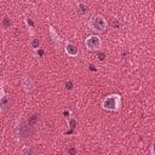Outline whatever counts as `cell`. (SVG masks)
Masks as SVG:
<instances>
[{
    "instance_id": "cell-3",
    "label": "cell",
    "mask_w": 155,
    "mask_h": 155,
    "mask_svg": "<svg viewBox=\"0 0 155 155\" xmlns=\"http://www.w3.org/2000/svg\"><path fill=\"white\" fill-rule=\"evenodd\" d=\"M85 46L90 51H99L102 46V40L98 35H90L85 40Z\"/></svg>"
},
{
    "instance_id": "cell-13",
    "label": "cell",
    "mask_w": 155,
    "mask_h": 155,
    "mask_svg": "<svg viewBox=\"0 0 155 155\" xmlns=\"http://www.w3.org/2000/svg\"><path fill=\"white\" fill-rule=\"evenodd\" d=\"M68 124H69V126H70V132H71V131L76 127V125H78V122H76V120H75L74 117H69Z\"/></svg>"
},
{
    "instance_id": "cell-19",
    "label": "cell",
    "mask_w": 155,
    "mask_h": 155,
    "mask_svg": "<svg viewBox=\"0 0 155 155\" xmlns=\"http://www.w3.org/2000/svg\"><path fill=\"white\" fill-rule=\"evenodd\" d=\"M35 51H36V52H35V54H36V56H39V57L44 54V51H42V50H39V48H38V50H35Z\"/></svg>"
},
{
    "instance_id": "cell-9",
    "label": "cell",
    "mask_w": 155,
    "mask_h": 155,
    "mask_svg": "<svg viewBox=\"0 0 155 155\" xmlns=\"http://www.w3.org/2000/svg\"><path fill=\"white\" fill-rule=\"evenodd\" d=\"M76 8H78V12L80 13V15H87L88 12H90V6L87 5V4H85V2H78V5H76Z\"/></svg>"
},
{
    "instance_id": "cell-5",
    "label": "cell",
    "mask_w": 155,
    "mask_h": 155,
    "mask_svg": "<svg viewBox=\"0 0 155 155\" xmlns=\"http://www.w3.org/2000/svg\"><path fill=\"white\" fill-rule=\"evenodd\" d=\"M11 98L7 93H5L4 88L0 90V111H6L10 108Z\"/></svg>"
},
{
    "instance_id": "cell-15",
    "label": "cell",
    "mask_w": 155,
    "mask_h": 155,
    "mask_svg": "<svg viewBox=\"0 0 155 155\" xmlns=\"http://www.w3.org/2000/svg\"><path fill=\"white\" fill-rule=\"evenodd\" d=\"M38 117H39V114H34L29 120H28V124L30 125V126H33L35 122H36V120H38Z\"/></svg>"
},
{
    "instance_id": "cell-16",
    "label": "cell",
    "mask_w": 155,
    "mask_h": 155,
    "mask_svg": "<svg viewBox=\"0 0 155 155\" xmlns=\"http://www.w3.org/2000/svg\"><path fill=\"white\" fill-rule=\"evenodd\" d=\"M64 86H65V88H67L68 91H71V90L74 88V84H73V81H71V80H68V81H65Z\"/></svg>"
},
{
    "instance_id": "cell-2",
    "label": "cell",
    "mask_w": 155,
    "mask_h": 155,
    "mask_svg": "<svg viewBox=\"0 0 155 155\" xmlns=\"http://www.w3.org/2000/svg\"><path fill=\"white\" fill-rule=\"evenodd\" d=\"M88 28L93 31H98V33H102L107 29L108 27V23H107V19L101 16V15H96V16H92L87 23Z\"/></svg>"
},
{
    "instance_id": "cell-4",
    "label": "cell",
    "mask_w": 155,
    "mask_h": 155,
    "mask_svg": "<svg viewBox=\"0 0 155 155\" xmlns=\"http://www.w3.org/2000/svg\"><path fill=\"white\" fill-rule=\"evenodd\" d=\"M31 127L28 122H19V125L17 126V134L22 138H28L31 134Z\"/></svg>"
},
{
    "instance_id": "cell-17",
    "label": "cell",
    "mask_w": 155,
    "mask_h": 155,
    "mask_svg": "<svg viewBox=\"0 0 155 155\" xmlns=\"http://www.w3.org/2000/svg\"><path fill=\"white\" fill-rule=\"evenodd\" d=\"M97 54H98L99 61H104V59H105V57H107V54H105L104 52H102V51H97Z\"/></svg>"
},
{
    "instance_id": "cell-10",
    "label": "cell",
    "mask_w": 155,
    "mask_h": 155,
    "mask_svg": "<svg viewBox=\"0 0 155 155\" xmlns=\"http://www.w3.org/2000/svg\"><path fill=\"white\" fill-rule=\"evenodd\" d=\"M25 25L28 28V33L30 36H33L35 34V24H34V21L31 18H25Z\"/></svg>"
},
{
    "instance_id": "cell-18",
    "label": "cell",
    "mask_w": 155,
    "mask_h": 155,
    "mask_svg": "<svg viewBox=\"0 0 155 155\" xmlns=\"http://www.w3.org/2000/svg\"><path fill=\"white\" fill-rule=\"evenodd\" d=\"M68 154L69 155H76V149L75 148H69L68 149Z\"/></svg>"
},
{
    "instance_id": "cell-1",
    "label": "cell",
    "mask_w": 155,
    "mask_h": 155,
    "mask_svg": "<svg viewBox=\"0 0 155 155\" xmlns=\"http://www.w3.org/2000/svg\"><path fill=\"white\" fill-rule=\"evenodd\" d=\"M102 108L110 111H119L121 108V96L113 93L104 97L102 101Z\"/></svg>"
},
{
    "instance_id": "cell-11",
    "label": "cell",
    "mask_w": 155,
    "mask_h": 155,
    "mask_svg": "<svg viewBox=\"0 0 155 155\" xmlns=\"http://www.w3.org/2000/svg\"><path fill=\"white\" fill-rule=\"evenodd\" d=\"M21 153H22V155H36L34 148L33 147H29V145H24L22 148V151Z\"/></svg>"
},
{
    "instance_id": "cell-6",
    "label": "cell",
    "mask_w": 155,
    "mask_h": 155,
    "mask_svg": "<svg viewBox=\"0 0 155 155\" xmlns=\"http://www.w3.org/2000/svg\"><path fill=\"white\" fill-rule=\"evenodd\" d=\"M64 51L68 56L70 57H76L79 54V48L73 42H69V41H65V47H64Z\"/></svg>"
},
{
    "instance_id": "cell-7",
    "label": "cell",
    "mask_w": 155,
    "mask_h": 155,
    "mask_svg": "<svg viewBox=\"0 0 155 155\" xmlns=\"http://www.w3.org/2000/svg\"><path fill=\"white\" fill-rule=\"evenodd\" d=\"M22 87H23V90L25 92H31L34 90V82H33V80L30 78H28V76L24 78L22 80Z\"/></svg>"
},
{
    "instance_id": "cell-14",
    "label": "cell",
    "mask_w": 155,
    "mask_h": 155,
    "mask_svg": "<svg viewBox=\"0 0 155 155\" xmlns=\"http://www.w3.org/2000/svg\"><path fill=\"white\" fill-rule=\"evenodd\" d=\"M11 24H12V22H11V18H8V17H5V18L2 19V25H4L5 28H10V27H11Z\"/></svg>"
},
{
    "instance_id": "cell-12",
    "label": "cell",
    "mask_w": 155,
    "mask_h": 155,
    "mask_svg": "<svg viewBox=\"0 0 155 155\" xmlns=\"http://www.w3.org/2000/svg\"><path fill=\"white\" fill-rule=\"evenodd\" d=\"M30 45H31V47H33L34 50H38L39 46H40V40H39L38 38H33L31 41H30Z\"/></svg>"
},
{
    "instance_id": "cell-8",
    "label": "cell",
    "mask_w": 155,
    "mask_h": 155,
    "mask_svg": "<svg viewBox=\"0 0 155 155\" xmlns=\"http://www.w3.org/2000/svg\"><path fill=\"white\" fill-rule=\"evenodd\" d=\"M48 33H50V36L52 38V40H53L56 44H58V45H59V44L63 41V39L58 35V33L56 31V29H54L52 25H50V27H48Z\"/></svg>"
}]
</instances>
